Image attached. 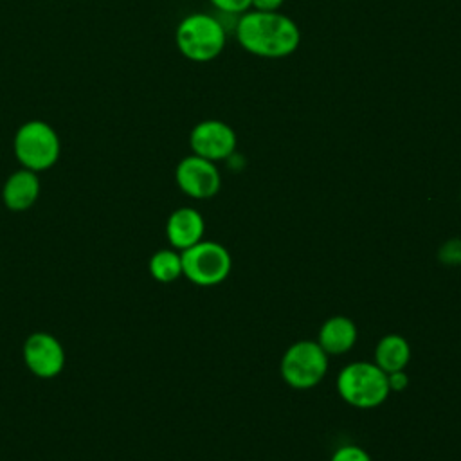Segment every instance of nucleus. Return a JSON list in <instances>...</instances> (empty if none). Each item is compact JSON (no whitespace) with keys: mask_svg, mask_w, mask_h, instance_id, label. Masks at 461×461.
<instances>
[{"mask_svg":"<svg viewBox=\"0 0 461 461\" xmlns=\"http://www.w3.org/2000/svg\"><path fill=\"white\" fill-rule=\"evenodd\" d=\"M238 43L259 58H285L297 50L301 31L297 23L279 11L249 9L236 23Z\"/></svg>","mask_w":461,"mask_h":461,"instance_id":"1","label":"nucleus"},{"mask_svg":"<svg viewBox=\"0 0 461 461\" xmlns=\"http://www.w3.org/2000/svg\"><path fill=\"white\" fill-rule=\"evenodd\" d=\"M225 27L207 13H191L180 20L175 41L180 54L196 63L212 61L225 49Z\"/></svg>","mask_w":461,"mask_h":461,"instance_id":"2","label":"nucleus"},{"mask_svg":"<svg viewBox=\"0 0 461 461\" xmlns=\"http://www.w3.org/2000/svg\"><path fill=\"white\" fill-rule=\"evenodd\" d=\"M340 398L357 409H373L385 402L389 394L387 373L375 362H351L337 376Z\"/></svg>","mask_w":461,"mask_h":461,"instance_id":"3","label":"nucleus"},{"mask_svg":"<svg viewBox=\"0 0 461 461\" xmlns=\"http://www.w3.org/2000/svg\"><path fill=\"white\" fill-rule=\"evenodd\" d=\"M13 148L18 162L25 169L36 173L52 167L58 162L61 151L56 130L45 121L38 119L27 121L16 130Z\"/></svg>","mask_w":461,"mask_h":461,"instance_id":"4","label":"nucleus"},{"mask_svg":"<svg viewBox=\"0 0 461 461\" xmlns=\"http://www.w3.org/2000/svg\"><path fill=\"white\" fill-rule=\"evenodd\" d=\"M182 276L198 286H214L227 279L232 258L218 241H198L180 252Z\"/></svg>","mask_w":461,"mask_h":461,"instance_id":"5","label":"nucleus"},{"mask_svg":"<svg viewBox=\"0 0 461 461\" xmlns=\"http://www.w3.org/2000/svg\"><path fill=\"white\" fill-rule=\"evenodd\" d=\"M328 371V355L317 340L292 344L281 358V376L294 389L315 387Z\"/></svg>","mask_w":461,"mask_h":461,"instance_id":"6","label":"nucleus"},{"mask_svg":"<svg viewBox=\"0 0 461 461\" xmlns=\"http://www.w3.org/2000/svg\"><path fill=\"white\" fill-rule=\"evenodd\" d=\"M175 180L182 193L196 200L214 196L221 185V176L216 164L194 153L184 157L178 162L175 169Z\"/></svg>","mask_w":461,"mask_h":461,"instance_id":"7","label":"nucleus"},{"mask_svg":"<svg viewBox=\"0 0 461 461\" xmlns=\"http://www.w3.org/2000/svg\"><path fill=\"white\" fill-rule=\"evenodd\" d=\"M22 357L27 369L38 378H54L65 366V349L61 342L47 331L31 333L23 342Z\"/></svg>","mask_w":461,"mask_h":461,"instance_id":"8","label":"nucleus"},{"mask_svg":"<svg viewBox=\"0 0 461 461\" xmlns=\"http://www.w3.org/2000/svg\"><path fill=\"white\" fill-rule=\"evenodd\" d=\"M236 133L234 130L218 119H207L198 124L189 133V146L194 155L207 160L218 162L230 158L236 149Z\"/></svg>","mask_w":461,"mask_h":461,"instance_id":"9","label":"nucleus"},{"mask_svg":"<svg viewBox=\"0 0 461 461\" xmlns=\"http://www.w3.org/2000/svg\"><path fill=\"white\" fill-rule=\"evenodd\" d=\"M205 232L203 216L193 207L175 209L166 221V236L175 250H185L202 241Z\"/></svg>","mask_w":461,"mask_h":461,"instance_id":"10","label":"nucleus"},{"mask_svg":"<svg viewBox=\"0 0 461 461\" xmlns=\"http://www.w3.org/2000/svg\"><path fill=\"white\" fill-rule=\"evenodd\" d=\"M40 187L38 173L22 167L7 176L2 187V200L9 211L22 212L34 205L40 196Z\"/></svg>","mask_w":461,"mask_h":461,"instance_id":"11","label":"nucleus"},{"mask_svg":"<svg viewBox=\"0 0 461 461\" xmlns=\"http://www.w3.org/2000/svg\"><path fill=\"white\" fill-rule=\"evenodd\" d=\"M357 342V326L349 317L335 315L324 321L319 330L317 344L330 355H344Z\"/></svg>","mask_w":461,"mask_h":461,"instance_id":"12","label":"nucleus"},{"mask_svg":"<svg viewBox=\"0 0 461 461\" xmlns=\"http://www.w3.org/2000/svg\"><path fill=\"white\" fill-rule=\"evenodd\" d=\"M411 360V346L405 337L398 333H389L382 337L375 348V364L389 373L402 371Z\"/></svg>","mask_w":461,"mask_h":461,"instance_id":"13","label":"nucleus"},{"mask_svg":"<svg viewBox=\"0 0 461 461\" xmlns=\"http://www.w3.org/2000/svg\"><path fill=\"white\" fill-rule=\"evenodd\" d=\"M149 274L158 283H173L182 276V256L175 249H160L149 258Z\"/></svg>","mask_w":461,"mask_h":461,"instance_id":"14","label":"nucleus"},{"mask_svg":"<svg viewBox=\"0 0 461 461\" xmlns=\"http://www.w3.org/2000/svg\"><path fill=\"white\" fill-rule=\"evenodd\" d=\"M330 461H371L369 454L357 445H344L339 447L333 454Z\"/></svg>","mask_w":461,"mask_h":461,"instance_id":"15","label":"nucleus"},{"mask_svg":"<svg viewBox=\"0 0 461 461\" xmlns=\"http://www.w3.org/2000/svg\"><path fill=\"white\" fill-rule=\"evenodd\" d=\"M438 258L445 263V265H459L461 263V240H450L447 241L441 249Z\"/></svg>","mask_w":461,"mask_h":461,"instance_id":"16","label":"nucleus"},{"mask_svg":"<svg viewBox=\"0 0 461 461\" xmlns=\"http://www.w3.org/2000/svg\"><path fill=\"white\" fill-rule=\"evenodd\" d=\"M211 4L227 14H243L252 7V0H211Z\"/></svg>","mask_w":461,"mask_h":461,"instance_id":"17","label":"nucleus"},{"mask_svg":"<svg viewBox=\"0 0 461 461\" xmlns=\"http://www.w3.org/2000/svg\"><path fill=\"white\" fill-rule=\"evenodd\" d=\"M387 382H389V389L391 391H403L409 384V376L405 373V369L402 371H394L387 375Z\"/></svg>","mask_w":461,"mask_h":461,"instance_id":"18","label":"nucleus"},{"mask_svg":"<svg viewBox=\"0 0 461 461\" xmlns=\"http://www.w3.org/2000/svg\"><path fill=\"white\" fill-rule=\"evenodd\" d=\"M285 0H252V9L256 11H277Z\"/></svg>","mask_w":461,"mask_h":461,"instance_id":"19","label":"nucleus"}]
</instances>
